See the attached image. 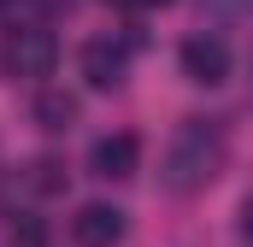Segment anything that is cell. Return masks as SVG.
Listing matches in <instances>:
<instances>
[{"instance_id": "cell-11", "label": "cell", "mask_w": 253, "mask_h": 247, "mask_svg": "<svg viewBox=\"0 0 253 247\" xmlns=\"http://www.w3.org/2000/svg\"><path fill=\"white\" fill-rule=\"evenodd\" d=\"M106 6H147V0H106Z\"/></svg>"}, {"instance_id": "cell-9", "label": "cell", "mask_w": 253, "mask_h": 247, "mask_svg": "<svg viewBox=\"0 0 253 247\" xmlns=\"http://www.w3.org/2000/svg\"><path fill=\"white\" fill-rule=\"evenodd\" d=\"M242 236L253 242V200H248V212H242Z\"/></svg>"}, {"instance_id": "cell-3", "label": "cell", "mask_w": 253, "mask_h": 247, "mask_svg": "<svg viewBox=\"0 0 253 247\" xmlns=\"http://www.w3.org/2000/svg\"><path fill=\"white\" fill-rule=\"evenodd\" d=\"M83 82L88 88H118L129 71V41H112V36H94L88 47H83Z\"/></svg>"}, {"instance_id": "cell-12", "label": "cell", "mask_w": 253, "mask_h": 247, "mask_svg": "<svg viewBox=\"0 0 253 247\" xmlns=\"http://www.w3.org/2000/svg\"><path fill=\"white\" fill-rule=\"evenodd\" d=\"M147 6H171V0H147Z\"/></svg>"}, {"instance_id": "cell-10", "label": "cell", "mask_w": 253, "mask_h": 247, "mask_svg": "<svg viewBox=\"0 0 253 247\" xmlns=\"http://www.w3.org/2000/svg\"><path fill=\"white\" fill-rule=\"evenodd\" d=\"M36 6H42V12H65L71 0H36Z\"/></svg>"}, {"instance_id": "cell-8", "label": "cell", "mask_w": 253, "mask_h": 247, "mask_svg": "<svg viewBox=\"0 0 253 247\" xmlns=\"http://www.w3.org/2000/svg\"><path fill=\"white\" fill-rule=\"evenodd\" d=\"M30 171H36V188H42V194H53V188L65 183V177H59V165H53V159H36Z\"/></svg>"}, {"instance_id": "cell-2", "label": "cell", "mask_w": 253, "mask_h": 247, "mask_svg": "<svg viewBox=\"0 0 253 247\" xmlns=\"http://www.w3.org/2000/svg\"><path fill=\"white\" fill-rule=\"evenodd\" d=\"M59 65V36L42 30V24H24L6 36V71L12 77H47Z\"/></svg>"}, {"instance_id": "cell-1", "label": "cell", "mask_w": 253, "mask_h": 247, "mask_svg": "<svg viewBox=\"0 0 253 247\" xmlns=\"http://www.w3.org/2000/svg\"><path fill=\"white\" fill-rule=\"evenodd\" d=\"M224 171V129L212 118H183L177 124V135H171V147H165V188H177V194H194V188H206L212 177Z\"/></svg>"}, {"instance_id": "cell-4", "label": "cell", "mask_w": 253, "mask_h": 247, "mask_svg": "<svg viewBox=\"0 0 253 247\" xmlns=\"http://www.w3.org/2000/svg\"><path fill=\"white\" fill-rule=\"evenodd\" d=\"M135 165H141V141L118 129V135H100L94 147H88V171L94 177H106V183H118V177H135Z\"/></svg>"}, {"instance_id": "cell-6", "label": "cell", "mask_w": 253, "mask_h": 247, "mask_svg": "<svg viewBox=\"0 0 253 247\" xmlns=\"http://www.w3.org/2000/svg\"><path fill=\"white\" fill-rule=\"evenodd\" d=\"M71 236L83 247H118L124 242V212L106 206V200H94V206H83V212L71 218Z\"/></svg>"}, {"instance_id": "cell-5", "label": "cell", "mask_w": 253, "mask_h": 247, "mask_svg": "<svg viewBox=\"0 0 253 247\" xmlns=\"http://www.w3.org/2000/svg\"><path fill=\"white\" fill-rule=\"evenodd\" d=\"M177 59H183V77H189V82H206V88L230 77V47H224L218 36H189Z\"/></svg>"}, {"instance_id": "cell-7", "label": "cell", "mask_w": 253, "mask_h": 247, "mask_svg": "<svg viewBox=\"0 0 253 247\" xmlns=\"http://www.w3.org/2000/svg\"><path fill=\"white\" fill-rule=\"evenodd\" d=\"M36 124H42V129H71V124H77V94L42 88V94H36Z\"/></svg>"}]
</instances>
